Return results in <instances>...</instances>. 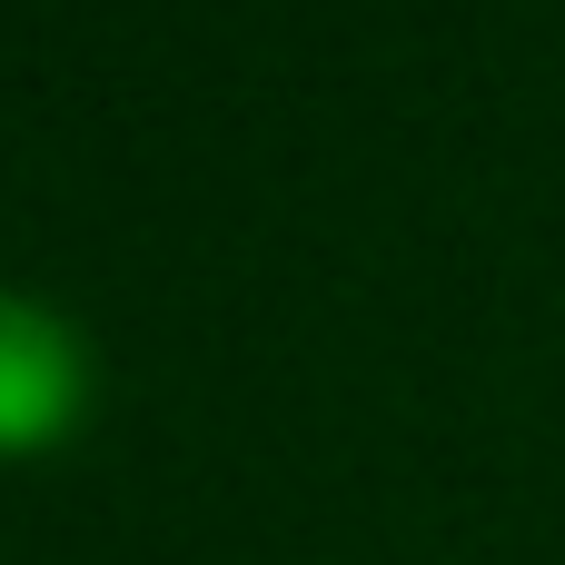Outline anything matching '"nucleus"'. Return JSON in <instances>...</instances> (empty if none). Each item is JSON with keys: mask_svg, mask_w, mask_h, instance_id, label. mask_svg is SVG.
<instances>
[{"mask_svg": "<svg viewBox=\"0 0 565 565\" xmlns=\"http://www.w3.org/2000/svg\"><path fill=\"white\" fill-rule=\"evenodd\" d=\"M89 407V348L50 298L0 288V457L60 447Z\"/></svg>", "mask_w": 565, "mask_h": 565, "instance_id": "obj_1", "label": "nucleus"}]
</instances>
